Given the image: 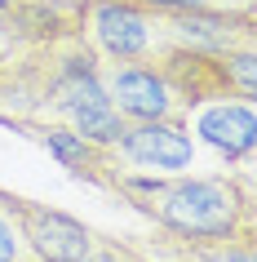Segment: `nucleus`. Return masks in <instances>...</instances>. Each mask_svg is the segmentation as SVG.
Returning <instances> with one entry per match:
<instances>
[{"label":"nucleus","instance_id":"8","mask_svg":"<svg viewBox=\"0 0 257 262\" xmlns=\"http://www.w3.org/2000/svg\"><path fill=\"white\" fill-rule=\"evenodd\" d=\"M164 14H253V0H137Z\"/></svg>","mask_w":257,"mask_h":262},{"label":"nucleus","instance_id":"3","mask_svg":"<svg viewBox=\"0 0 257 262\" xmlns=\"http://www.w3.org/2000/svg\"><path fill=\"white\" fill-rule=\"evenodd\" d=\"M111 160L129 173L173 178L200 169V142L186 134L182 120H124L120 138L107 147Z\"/></svg>","mask_w":257,"mask_h":262},{"label":"nucleus","instance_id":"4","mask_svg":"<svg viewBox=\"0 0 257 262\" xmlns=\"http://www.w3.org/2000/svg\"><path fill=\"white\" fill-rule=\"evenodd\" d=\"M182 124L195 142H204L208 151H217L222 160H248L257 147V107L253 98H204V102H191L182 111Z\"/></svg>","mask_w":257,"mask_h":262},{"label":"nucleus","instance_id":"7","mask_svg":"<svg viewBox=\"0 0 257 262\" xmlns=\"http://www.w3.org/2000/svg\"><path fill=\"white\" fill-rule=\"evenodd\" d=\"M0 262H36L27 235H22V222H18L14 191H0Z\"/></svg>","mask_w":257,"mask_h":262},{"label":"nucleus","instance_id":"2","mask_svg":"<svg viewBox=\"0 0 257 262\" xmlns=\"http://www.w3.org/2000/svg\"><path fill=\"white\" fill-rule=\"evenodd\" d=\"M80 27L102 62H155L173 45L164 14L137 0H80Z\"/></svg>","mask_w":257,"mask_h":262},{"label":"nucleus","instance_id":"1","mask_svg":"<svg viewBox=\"0 0 257 262\" xmlns=\"http://www.w3.org/2000/svg\"><path fill=\"white\" fill-rule=\"evenodd\" d=\"M111 191L124 195L137 213H147L173 231L177 240H257L253 227V191L248 182H235L230 173H173V178H151L129 173L115 165Z\"/></svg>","mask_w":257,"mask_h":262},{"label":"nucleus","instance_id":"5","mask_svg":"<svg viewBox=\"0 0 257 262\" xmlns=\"http://www.w3.org/2000/svg\"><path fill=\"white\" fill-rule=\"evenodd\" d=\"M102 89L124 120H182V98L151 62H102Z\"/></svg>","mask_w":257,"mask_h":262},{"label":"nucleus","instance_id":"6","mask_svg":"<svg viewBox=\"0 0 257 262\" xmlns=\"http://www.w3.org/2000/svg\"><path fill=\"white\" fill-rule=\"evenodd\" d=\"M14 209H18V222H22V235H27L36 262H84V253L98 240L94 227H84L80 218H71L62 209H49L40 200L14 195Z\"/></svg>","mask_w":257,"mask_h":262},{"label":"nucleus","instance_id":"9","mask_svg":"<svg viewBox=\"0 0 257 262\" xmlns=\"http://www.w3.org/2000/svg\"><path fill=\"white\" fill-rule=\"evenodd\" d=\"M84 262H147V258L133 253L129 245H120V240H107V235L98 231V240H94V249L84 253Z\"/></svg>","mask_w":257,"mask_h":262}]
</instances>
